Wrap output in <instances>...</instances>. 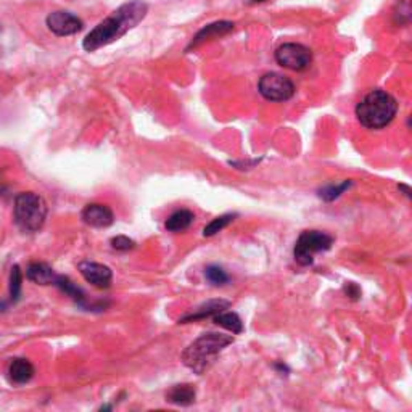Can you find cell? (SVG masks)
Instances as JSON below:
<instances>
[{
  "label": "cell",
  "instance_id": "cell-2",
  "mask_svg": "<svg viewBox=\"0 0 412 412\" xmlns=\"http://www.w3.org/2000/svg\"><path fill=\"white\" fill-rule=\"evenodd\" d=\"M236 342L232 335L208 332L194 340L181 354V361L196 375H203L218 361L224 348Z\"/></svg>",
  "mask_w": 412,
  "mask_h": 412
},
{
  "label": "cell",
  "instance_id": "cell-25",
  "mask_svg": "<svg viewBox=\"0 0 412 412\" xmlns=\"http://www.w3.org/2000/svg\"><path fill=\"white\" fill-rule=\"evenodd\" d=\"M398 189L404 192V195L407 196V198H412V195H411V194H412V190H411V187H409V185H406V184H400V185H398Z\"/></svg>",
  "mask_w": 412,
  "mask_h": 412
},
{
  "label": "cell",
  "instance_id": "cell-12",
  "mask_svg": "<svg viewBox=\"0 0 412 412\" xmlns=\"http://www.w3.org/2000/svg\"><path fill=\"white\" fill-rule=\"evenodd\" d=\"M231 301L229 300H209L206 301V303H201L198 308H195L192 313L182 316L179 319V324H189V322H195V320H203V319H208V318H213V316H216L218 313H223V311H226L231 308Z\"/></svg>",
  "mask_w": 412,
  "mask_h": 412
},
{
  "label": "cell",
  "instance_id": "cell-24",
  "mask_svg": "<svg viewBox=\"0 0 412 412\" xmlns=\"http://www.w3.org/2000/svg\"><path fill=\"white\" fill-rule=\"evenodd\" d=\"M343 291L347 293L348 298H351L354 301L361 298V289H359V287L354 284V282H347V284H344V287H343Z\"/></svg>",
  "mask_w": 412,
  "mask_h": 412
},
{
  "label": "cell",
  "instance_id": "cell-1",
  "mask_svg": "<svg viewBox=\"0 0 412 412\" xmlns=\"http://www.w3.org/2000/svg\"><path fill=\"white\" fill-rule=\"evenodd\" d=\"M147 15L148 6L142 0H131L123 3L112 15L103 18L94 30L87 32L83 41V49L85 52H97L102 47L113 44L145 20Z\"/></svg>",
  "mask_w": 412,
  "mask_h": 412
},
{
  "label": "cell",
  "instance_id": "cell-21",
  "mask_svg": "<svg viewBox=\"0 0 412 412\" xmlns=\"http://www.w3.org/2000/svg\"><path fill=\"white\" fill-rule=\"evenodd\" d=\"M205 277L206 280L209 282V284L216 285V287H223L226 285L229 280H231V277L226 271L223 269V267H219L216 265H212V266H206L205 269Z\"/></svg>",
  "mask_w": 412,
  "mask_h": 412
},
{
  "label": "cell",
  "instance_id": "cell-10",
  "mask_svg": "<svg viewBox=\"0 0 412 412\" xmlns=\"http://www.w3.org/2000/svg\"><path fill=\"white\" fill-rule=\"evenodd\" d=\"M234 28H236V25L227 20H219L209 23V25H205L194 37H192L190 44L187 47V52H190L192 49H198L200 45H203L213 39H219V37L227 36L229 32L234 31Z\"/></svg>",
  "mask_w": 412,
  "mask_h": 412
},
{
  "label": "cell",
  "instance_id": "cell-13",
  "mask_svg": "<svg viewBox=\"0 0 412 412\" xmlns=\"http://www.w3.org/2000/svg\"><path fill=\"white\" fill-rule=\"evenodd\" d=\"M7 373H8V380L12 383H15V385H26V383H30L32 380V377H34L36 369L31 364L30 359L15 358L12 359Z\"/></svg>",
  "mask_w": 412,
  "mask_h": 412
},
{
  "label": "cell",
  "instance_id": "cell-11",
  "mask_svg": "<svg viewBox=\"0 0 412 412\" xmlns=\"http://www.w3.org/2000/svg\"><path fill=\"white\" fill-rule=\"evenodd\" d=\"M81 219L84 224L94 229H107L114 223L112 208L102 203H89L81 212Z\"/></svg>",
  "mask_w": 412,
  "mask_h": 412
},
{
  "label": "cell",
  "instance_id": "cell-3",
  "mask_svg": "<svg viewBox=\"0 0 412 412\" xmlns=\"http://www.w3.org/2000/svg\"><path fill=\"white\" fill-rule=\"evenodd\" d=\"M354 113L362 127L369 131H380L395 119L398 100L387 90L373 89L359 100Z\"/></svg>",
  "mask_w": 412,
  "mask_h": 412
},
{
  "label": "cell",
  "instance_id": "cell-14",
  "mask_svg": "<svg viewBox=\"0 0 412 412\" xmlns=\"http://www.w3.org/2000/svg\"><path fill=\"white\" fill-rule=\"evenodd\" d=\"M56 276L47 262H31L26 267V279L37 285H54Z\"/></svg>",
  "mask_w": 412,
  "mask_h": 412
},
{
  "label": "cell",
  "instance_id": "cell-8",
  "mask_svg": "<svg viewBox=\"0 0 412 412\" xmlns=\"http://www.w3.org/2000/svg\"><path fill=\"white\" fill-rule=\"evenodd\" d=\"M45 26L56 37L74 36L84 30V23L74 13L66 10L50 12L45 18Z\"/></svg>",
  "mask_w": 412,
  "mask_h": 412
},
{
  "label": "cell",
  "instance_id": "cell-15",
  "mask_svg": "<svg viewBox=\"0 0 412 412\" xmlns=\"http://www.w3.org/2000/svg\"><path fill=\"white\" fill-rule=\"evenodd\" d=\"M196 388L192 383H181L169 388L166 393V401L174 406H190L195 402Z\"/></svg>",
  "mask_w": 412,
  "mask_h": 412
},
{
  "label": "cell",
  "instance_id": "cell-23",
  "mask_svg": "<svg viewBox=\"0 0 412 412\" xmlns=\"http://www.w3.org/2000/svg\"><path fill=\"white\" fill-rule=\"evenodd\" d=\"M112 247L118 251H129L136 248V242L126 236H116L112 238Z\"/></svg>",
  "mask_w": 412,
  "mask_h": 412
},
{
  "label": "cell",
  "instance_id": "cell-20",
  "mask_svg": "<svg viewBox=\"0 0 412 412\" xmlns=\"http://www.w3.org/2000/svg\"><path fill=\"white\" fill-rule=\"evenodd\" d=\"M237 218V213H227V214H223V216H218L214 218L212 223L206 224L205 229H203V236L205 237H213L219 234L221 231H224L229 224L234 223V219Z\"/></svg>",
  "mask_w": 412,
  "mask_h": 412
},
{
  "label": "cell",
  "instance_id": "cell-9",
  "mask_svg": "<svg viewBox=\"0 0 412 412\" xmlns=\"http://www.w3.org/2000/svg\"><path fill=\"white\" fill-rule=\"evenodd\" d=\"M78 269L84 280L97 289H108L112 285L113 272L108 266L95 261H83L78 265Z\"/></svg>",
  "mask_w": 412,
  "mask_h": 412
},
{
  "label": "cell",
  "instance_id": "cell-5",
  "mask_svg": "<svg viewBox=\"0 0 412 412\" xmlns=\"http://www.w3.org/2000/svg\"><path fill=\"white\" fill-rule=\"evenodd\" d=\"M333 245V237L322 231H305L300 234L293 248V258L300 266H311L314 255L329 251Z\"/></svg>",
  "mask_w": 412,
  "mask_h": 412
},
{
  "label": "cell",
  "instance_id": "cell-22",
  "mask_svg": "<svg viewBox=\"0 0 412 412\" xmlns=\"http://www.w3.org/2000/svg\"><path fill=\"white\" fill-rule=\"evenodd\" d=\"M21 285H23V272L20 266L15 265L10 272V301L17 303L21 295Z\"/></svg>",
  "mask_w": 412,
  "mask_h": 412
},
{
  "label": "cell",
  "instance_id": "cell-17",
  "mask_svg": "<svg viewBox=\"0 0 412 412\" xmlns=\"http://www.w3.org/2000/svg\"><path fill=\"white\" fill-rule=\"evenodd\" d=\"M194 219L195 214L192 213L190 209H177V212L172 213L171 216L166 219L165 227L169 232H182L187 231V229L194 224Z\"/></svg>",
  "mask_w": 412,
  "mask_h": 412
},
{
  "label": "cell",
  "instance_id": "cell-18",
  "mask_svg": "<svg viewBox=\"0 0 412 412\" xmlns=\"http://www.w3.org/2000/svg\"><path fill=\"white\" fill-rule=\"evenodd\" d=\"M212 319L214 324L229 330V332H232L234 335H240L243 332V322L240 316L237 313H232V311H223V313L213 316Z\"/></svg>",
  "mask_w": 412,
  "mask_h": 412
},
{
  "label": "cell",
  "instance_id": "cell-7",
  "mask_svg": "<svg viewBox=\"0 0 412 412\" xmlns=\"http://www.w3.org/2000/svg\"><path fill=\"white\" fill-rule=\"evenodd\" d=\"M274 56L277 65L290 71H305L313 63V52L309 47L298 42H285L279 45Z\"/></svg>",
  "mask_w": 412,
  "mask_h": 412
},
{
  "label": "cell",
  "instance_id": "cell-19",
  "mask_svg": "<svg viewBox=\"0 0 412 412\" xmlns=\"http://www.w3.org/2000/svg\"><path fill=\"white\" fill-rule=\"evenodd\" d=\"M351 185H353V182L349 179L342 181L340 184H329V185L322 187V189H319L318 195H319L320 200H324V201H327V203H330V201L340 198V196H342L344 192L349 190V187H351Z\"/></svg>",
  "mask_w": 412,
  "mask_h": 412
},
{
  "label": "cell",
  "instance_id": "cell-26",
  "mask_svg": "<svg viewBox=\"0 0 412 412\" xmlns=\"http://www.w3.org/2000/svg\"><path fill=\"white\" fill-rule=\"evenodd\" d=\"M261 2H266V0H250V3H261Z\"/></svg>",
  "mask_w": 412,
  "mask_h": 412
},
{
  "label": "cell",
  "instance_id": "cell-4",
  "mask_svg": "<svg viewBox=\"0 0 412 412\" xmlns=\"http://www.w3.org/2000/svg\"><path fill=\"white\" fill-rule=\"evenodd\" d=\"M47 201L36 192H21L15 196L13 216L23 232H39L47 221Z\"/></svg>",
  "mask_w": 412,
  "mask_h": 412
},
{
  "label": "cell",
  "instance_id": "cell-16",
  "mask_svg": "<svg viewBox=\"0 0 412 412\" xmlns=\"http://www.w3.org/2000/svg\"><path fill=\"white\" fill-rule=\"evenodd\" d=\"M56 289H60L61 291H63L65 295H68L71 300L76 301L79 306H84V308H87V298H85V293L83 291V289H79L78 285L74 284L73 280L70 279V277L66 276H56L55 279V284H54Z\"/></svg>",
  "mask_w": 412,
  "mask_h": 412
},
{
  "label": "cell",
  "instance_id": "cell-6",
  "mask_svg": "<svg viewBox=\"0 0 412 412\" xmlns=\"http://www.w3.org/2000/svg\"><path fill=\"white\" fill-rule=\"evenodd\" d=\"M293 81L279 73H266L258 81V92L267 102H287L295 95Z\"/></svg>",
  "mask_w": 412,
  "mask_h": 412
}]
</instances>
